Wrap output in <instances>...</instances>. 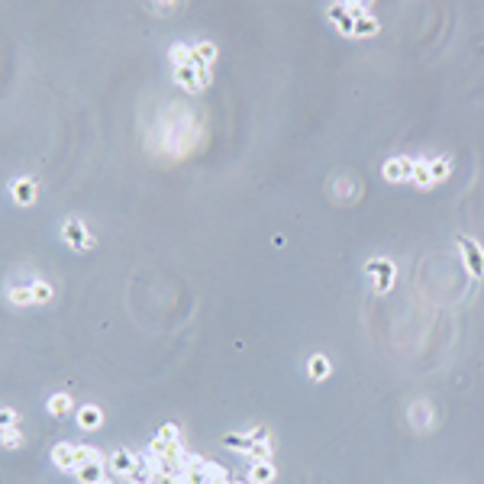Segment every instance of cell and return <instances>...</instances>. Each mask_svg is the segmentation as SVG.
I'll return each instance as SVG.
<instances>
[{"instance_id": "cell-1", "label": "cell", "mask_w": 484, "mask_h": 484, "mask_svg": "<svg viewBox=\"0 0 484 484\" xmlns=\"http://www.w3.org/2000/svg\"><path fill=\"white\" fill-rule=\"evenodd\" d=\"M365 275L375 284V294H387L394 287V281H397V265L391 259H368Z\"/></svg>"}, {"instance_id": "cell-2", "label": "cell", "mask_w": 484, "mask_h": 484, "mask_svg": "<svg viewBox=\"0 0 484 484\" xmlns=\"http://www.w3.org/2000/svg\"><path fill=\"white\" fill-rule=\"evenodd\" d=\"M459 249H462V262H465L468 275L475 278V281H481V278H484V249H481V242L471 239V236H459Z\"/></svg>"}, {"instance_id": "cell-3", "label": "cell", "mask_w": 484, "mask_h": 484, "mask_svg": "<svg viewBox=\"0 0 484 484\" xmlns=\"http://www.w3.org/2000/svg\"><path fill=\"white\" fill-rule=\"evenodd\" d=\"M62 239H65V245H71V249H78V252L94 249V236L87 233V226H84L78 217H68L65 223H62Z\"/></svg>"}, {"instance_id": "cell-4", "label": "cell", "mask_w": 484, "mask_h": 484, "mask_svg": "<svg viewBox=\"0 0 484 484\" xmlns=\"http://www.w3.org/2000/svg\"><path fill=\"white\" fill-rule=\"evenodd\" d=\"M413 168H417V162H413V159L394 155V159H387V162L381 165V175H384V181L404 184V181H413Z\"/></svg>"}, {"instance_id": "cell-5", "label": "cell", "mask_w": 484, "mask_h": 484, "mask_svg": "<svg viewBox=\"0 0 484 484\" xmlns=\"http://www.w3.org/2000/svg\"><path fill=\"white\" fill-rule=\"evenodd\" d=\"M107 471L117 481H129L136 471V455L129 449H117V452H110L107 455Z\"/></svg>"}, {"instance_id": "cell-6", "label": "cell", "mask_w": 484, "mask_h": 484, "mask_svg": "<svg viewBox=\"0 0 484 484\" xmlns=\"http://www.w3.org/2000/svg\"><path fill=\"white\" fill-rule=\"evenodd\" d=\"M10 197L20 204V207H33L36 197H39V184L33 178H13L10 184Z\"/></svg>"}, {"instance_id": "cell-7", "label": "cell", "mask_w": 484, "mask_h": 484, "mask_svg": "<svg viewBox=\"0 0 484 484\" xmlns=\"http://www.w3.org/2000/svg\"><path fill=\"white\" fill-rule=\"evenodd\" d=\"M326 17L333 20V26L343 36H355V17H352L349 3H329V7H326Z\"/></svg>"}, {"instance_id": "cell-8", "label": "cell", "mask_w": 484, "mask_h": 484, "mask_svg": "<svg viewBox=\"0 0 484 484\" xmlns=\"http://www.w3.org/2000/svg\"><path fill=\"white\" fill-rule=\"evenodd\" d=\"M52 462L59 471H78V446L75 443H55L52 446Z\"/></svg>"}, {"instance_id": "cell-9", "label": "cell", "mask_w": 484, "mask_h": 484, "mask_svg": "<svg viewBox=\"0 0 484 484\" xmlns=\"http://www.w3.org/2000/svg\"><path fill=\"white\" fill-rule=\"evenodd\" d=\"M78 484H107V465L104 462H84L75 471Z\"/></svg>"}, {"instance_id": "cell-10", "label": "cell", "mask_w": 484, "mask_h": 484, "mask_svg": "<svg viewBox=\"0 0 484 484\" xmlns=\"http://www.w3.org/2000/svg\"><path fill=\"white\" fill-rule=\"evenodd\" d=\"M171 78H175V84L178 87H184V91L187 94H201L204 87H201V71H197V68H175V71H171Z\"/></svg>"}, {"instance_id": "cell-11", "label": "cell", "mask_w": 484, "mask_h": 484, "mask_svg": "<svg viewBox=\"0 0 484 484\" xmlns=\"http://www.w3.org/2000/svg\"><path fill=\"white\" fill-rule=\"evenodd\" d=\"M278 478V468L271 462H252L249 465V484H271Z\"/></svg>"}, {"instance_id": "cell-12", "label": "cell", "mask_w": 484, "mask_h": 484, "mask_svg": "<svg viewBox=\"0 0 484 484\" xmlns=\"http://www.w3.org/2000/svg\"><path fill=\"white\" fill-rule=\"evenodd\" d=\"M191 52H194V68H210L217 62V45L213 42H194Z\"/></svg>"}, {"instance_id": "cell-13", "label": "cell", "mask_w": 484, "mask_h": 484, "mask_svg": "<svg viewBox=\"0 0 484 484\" xmlns=\"http://www.w3.org/2000/svg\"><path fill=\"white\" fill-rule=\"evenodd\" d=\"M101 423H104V410L97 407V404H84V407L78 410V426H81V429H97Z\"/></svg>"}, {"instance_id": "cell-14", "label": "cell", "mask_w": 484, "mask_h": 484, "mask_svg": "<svg viewBox=\"0 0 484 484\" xmlns=\"http://www.w3.org/2000/svg\"><path fill=\"white\" fill-rule=\"evenodd\" d=\"M329 371H333V365H329V359L326 355H310V362H307V375H310V381H326L329 378Z\"/></svg>"}, {"instance_id": "cell-15", "label": "cell", "mask_w": 484, "mask_h": 484, "mask_svg": "<svg viewBox=\"0 0 484 484\" xmlns=\"http://www.w3.org/2000/svg\"><path fill=\"white\" fill-rule=\"evenodd\" d=\"M71 407H75L71 394H52L49 401H45V410H49L52 417H68V413H71Z\"/></svg>"}, {"instance_id": "cell-16", "label": "cell", "mask_w": 484, "mask_h": 484, "mask_svg": "<svg viewBox=\"0 0 484 484\" xmlns=\"http://www.w3.org/2000/svg\"><path fill=\"white\" fill-rule=\"evenodd\" d=\"M410 423L420 426V429H429V426H433V407L426 401L413 404V407H410Z\"/></svg>"}, {"instance_id": "cell-17", "label": "cell", "mask_w": 484, "mask_h": 484, "mask_svg": "<svg viewBox=\"0 0 484 484\" xmlns=\"http://www.w3.org/2000/svg\"><path fill=\"white\" fill-rule=\"evenodd\" d=\"M168 59H171V65H175V68H191L194 65V52H191V45L175 42V45L168 49Z\"/></svg>"}, {"instance_id": "cell-18", "label": "cell", "mask_w": 484, "mask_h": 484, "mask_svg": "<svg viewBox=\"0 0 484 484\" xmlns=\"http://www.w3.org/2000/svg\"><path fill=\"white\" fill-rule=\"evenodd\" d=\"M10 304H13V307H33V281L29 284H23V287H10Z\"/></svg>"}, {"instance_id": "cell-19", "label": "cell", "mask_w": 484, "mask_h": 484, "mask_svg": "<svg viewBox=\"0 0 484 484\" xmlns=\"http://www.w3.org/2000/svg\"><path fill=\"white\" fill-rule=\"evenodd\" d=\"M0 443H3V449H20L23 446V429L20 426H0Z\"/></svg>"}, {"instance_id": "cell-20", "label": "cell", "mask_w": 484, "mask_h": 484, "mask_svg": "<svg viewBox=\"0 0 484 484\" xmlns=\"http://www.w3.org/2000/svg\"><path fill=\"white\" fill-rule=\"evenodd\" d=\"M378 29H381V23L375 20V13H365V17L355 20V36H365L368 39V36H375Z\"/></svg>"}, {"instance_id": "cell-21", "label": "cell", "mask_w": 484, "mask_h": 484, "mask_svg": "<svg viewBox=\"0 0 484 484\" xmlns=\"http://www.w3.org/2000/svg\"><path fill=\"white\" fill-rule=\"evenodd\" d=\"M429 175H433V181H446V178L452 175V159H429Z\"/></svg>"}, {"instance_id": "cell-22", "label": "cell", "mask_w": 484, "mask_h": 484, "mask_svg": "<svg viewBox=\"0 0 484 484\" xmlns=\"http://www.w3.org/2000/svg\"><path fill=\"white\" fill-rule=\"evenodd\" d=\"M413 184L417 187H433V175H429V162H417V168H413Z\"/></svg>"}, {"instance_id": "cell-23", "label": "cell", "mask_w": 484, "mask_h": 484, "mask_svg": "<svg viewBox=\"0 0 484 484\" xmlns=\"http://www.w3.org/2000/svg\"><path fill=\"white\" fill-rule=\"evenodd\" d=\"M223 446L226 449H236V452H249L255 443L249 439V433H242V436H223Z\"/></svg>"}, {"instance_id": "cell-24", "label": "cell", "mask_w": 484, "mask_h": 484, "mask_svg": "<svg viewBox=\"0 0 484 484\" xmlns=\"http://www.w3.org/2000/svg\"><path fill=\"white\" fill-rule=\"evenodd\" d=\"M52 284H45V281H33V301H36V307H42V304H49L52 301Z\"/></svg>"}, {"instance_id": "cell-25", "label": "cell", "mask_w": 484, "mask_h": 484, "mask_svg": "<svg viewBox=\"0 0 484 484\" xmlns=\"http://www.w3.org/2000/svg\"><path fill=\"white\" fill-rule=\"evenodd\" d=\"M245 455H249V462H271V443H255Z\"/></svg>"}, {"instance_id": "cell-26", "label": "cell", "mask_w": 484, "mask_h": 484, "mask_svg": "<svg viewBox=\"0 0 484 484\" xmlns=\"http://www.w3.org/2000/svg\"><path fill=\"white\" fill-rule=\"evenodd\" d=\"M84 462H104L101 449H94V446H78V468H81Z\"/></svg>"}, {"instance_id": "cell-27", "label": "cell", "mask_w": 484, "mask_h": 484, "mask_svg": "<svg viewBox=\"0 0 484 484\" xmlns=\"http://www.w3.org/2000/svg\"><path fill=\"white\" fill-rule=\"evenodd\" d=\"M159 439H162V443H181V429H178L175 423H165L159 429Z\"/></svg>"}, {"instance_id": "cell-28", "label": "cell", "mask_w": 484, "mask_h": 484, "mask_svg": "<svg viewBox=\"0 0 484 484\" xmlns=\"http://www.w3.org/2000/svg\"><path fill=\"white\" fill-rule=\"evenodd\" d=\"M249 439H252V443H271V433H268L265 426H252V429H249Z\"/></svg>"}, {"instance_id": "cell-29", "label": "cell", "mask_w": 484, "mask_h": 484, "mask_svg": "<svg viewBox=\"0 0 484 484\" xmlns=\"http://www.w3.org/2000/svg\"><path fill=\"white\" fill-rule=\"evenodd\" d=\"M0 426H17V410H13V407L0 410Z\"/></svg>"}, {"instance_id": "cell-30", "label": "cell", "mask_w": 484, "mask_h": 484, "mask_svg": "<svg viewBox=\"0 0 484 484\" xmlns=\"http://www.w3.org/2000/svg\"><path fill=\"white\" fill-rule=\"evenodd\" d=\"M181 3H171V0H162V3H149L152 13H171V10H178Z\"/></svg>"}, {"instance_id": "cell-31", "label": "cell", "mask_w": 484, "mask_h": 484, "mask_svg": "<svg viewBox=\"0 0 484 484\" xmlns=\"http://www.w3.org/2000/svg\"><path fill=\"white\" fill-rule=\"evenodd\" d=\"M201 71V87H210V68H197Z\"/></svg>"}, {"instance_id": "cell-32", "label": "cell", "mask_w": 484, "mask_h": 484, "mask_svg": "<svg viewBox=\"0 0 484 484\" xmlns=\"http://www.w3.org/2000/svg\"><path fill=\"white\" fill-rule=\"evenodd\" d=\"M233 484H239V481H233Z\"/></svg>"}]
</instances>
